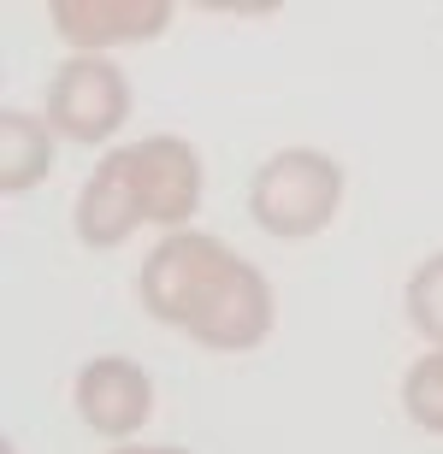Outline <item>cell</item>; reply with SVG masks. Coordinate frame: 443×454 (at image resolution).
Here are the masks:
<instances>
[{
    "instance_id": "obj_1",
    "label": "cell",
    "mask_w": 443,
    "mask_h": 454,
    "mask_svg": "<svg viewBox=\"0 0 443 454\" xmlns=\"http://www.w3.org/2000/svg\"><path fill=\"white\" fill-rule=\"evenodd\" d=\"M343 207V166L325 148H278L249 177V219L278 242L320 236Z\"/></svg>"
},
{
    "instance_id": "obj_2",
    "label": "cell",
    "mask_w": 443,
    "mask_h": 454,
    "mask_svg": "<svg viewBox=\"0 0 443 454\" xmlns=\"http://www.w3.org/2000/svg\"><path fill=\"white\" fill-rule=\"evenodd\" d=\"M237 260V248H225L219 236L207 231H166L148 248L137 271V301L148 319L189 331V319L202 313V301L213 295V284L225 278V266Z\"/></svg>"
},
{
    "instance_id": "obj_3",
    "label": "cell",
    "mask_w": 443,
    "mask_h": 454,
    "mask_svg": "<svg viewBox=\"0 0 443 454\" xmlns=\"http://www.w3.org/2000/svg\"><path fill=\"white\" fill-rule=\"evenodd\" d=\"M131 77L124 66H113L107 53H71L66 66L53 71L42 118L53 124V136H66L77 148H95V142H113L119 124L131 118Z\"/></svg>"
},
{
    "instance_id": "obj_4",
    "label": "cell",
    "mask_w": 443,
    "mask_h": 454,
    "mask_svg": "<svg viewBox=\"0 0 443 454\" xmlns=\"http://www.w3.org/2000/svg\"><path fill=\"white\" fill-rule=\"evenodd\" d=\"M273 319H278V301H273V284L255 260H231L225 278L213 284V295L202 301V313L189 319L184 337L207 354H249L273 337Z\"/></svg>"
},
{
    "instance_id": "obj_5",
    "label": "cell",
    "mask_w": 443,
    "mask_h": 454,
    "mask_svg": "<svg viewBox=\"0 0 443 454\" xmlns=\"http://www.w3.org/2000/svg\"><path fill=\"white\" fill-rule=\"evenodd\" d=\"M131 184H137L142 219L160 224V231H189V219L202 213V153L195 142L171 130H154L142 142H131Z\"/></svg>"
},
{
    "instance_id": "obj_6",
    "label": "cell",
    "mask_w": 443,
    "mask_h": 454,
    "mask_svg": "<svg viewBox=\"0 0 443 454\" xmlns=\"http://www.w3.org/2000/svg\"><path fill=\"white\" fill-rule=\"evenodd\" d=\"M77 419L107 442H131L154 413V378L131 360V354H95L77 384H71Z\"/></svg>"
},
{
    "instance_id": "obj_7",
    "label": "cell",
    "mask_w": 443,
    "mask_h": 454,
    "mask_svg": "<svg viewBox=\"0 0 443 454\" xmlns=\"http://www.w3.org/2000/svg\"><path fill=\"white\" fill-rule=\"evenodd\" d=\"M171 0H48V24L71 53H107L171 30Z\"/></svg>"
},
{
    "instance_id": "obj_8",
    "label": "cell",
    "mask_w": 443,
    "mask_h": 454,
    "mask_svg": "<svg viewBox=\"0 0 443 454\" xmlns=\"http://www.w3.org/2000/svg\"><path fill=\"white\" fill-rule=\"evenodd\" d=\"M137 224H148V219H142L137 184H131V153L107 148L101 166L89 171L77 207H71V231H77L83 248H119V242H131Z\"/></svg>"
},
{
    "instance_id": "obj_9",
    "label": "cell",
    "mask_w": 443,
    "mask_h": 454,
    "mask_svg": "<svg viewBox=\"0 0 443 454\" xmlns=\"http://www.w3.org/2000/svg\"><path fill=\"white\" fill-rule=\"evenodd\" d=\"M48 171H53V124L24 113V106H6L0 113V189L30 195L36 184H48Z\"/></svg>"
},
{
    "instance_id": "obj_10",
    "label": "cell",
    "mask_w": 443,
    "mask_h": 454,
    "mask_svg": "<svg viewBox=\"0 0 443 454\" xmlns=\"http://www.w3.org/2000/svg\"><path fill=\"white\" fill-rule=\"evenodd\" d=\"M402 413H408L420 431L443 437V348L420 354V360L402 372Z\"/></svg>"
},
{
    "instance_id": "obj_11",
    "label": "cell",
    "mask_w": 443,
    "mask_h": 454,
    "mask_svg": "<svg viewBox=\"0 0 443 454\" xmlns=\"http://www.w3.org/2000/svg\"><path fill=\"white\" fill-rule=\"evenodd\" d=\"M402 307H408L414 331H420L431 348H443V254H431V260L414 266L408 289H402Z\"/></svg>"
},
{
    "instance_id": "obj_12",
    "label": "cell",
    "mask_w": 443,
    "mask_h": 454,
    "mask_svg": "<svg viewBox=\"0 0 443 454\" xmlns=\"http://www.w3.org/2000/svg\"><path fill=\"white\" fill-rule=\"evenodd\" d=\"M107 454H189V449H178V442H154V449H107Z\"/></svg>"
},
{
    "instance_id": "obj_13",
    "label": "cell",
    "mask_w": 443,
    "mask_h": 454,
    "mask_svg": "<svg viewBox=\"0 0 443 454\" xmlns=\"http://www.w3.org/2000/svg\"><path fill=\"white\" fill-rule=\"evenodd\" d=\"M0 454H18V442H12V437H0Z\"/></svg>"
}]
</instances>
